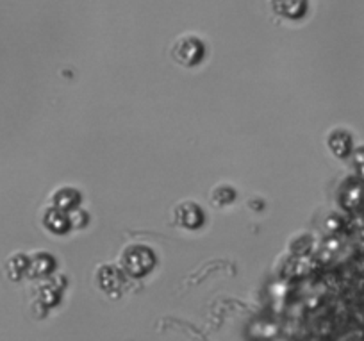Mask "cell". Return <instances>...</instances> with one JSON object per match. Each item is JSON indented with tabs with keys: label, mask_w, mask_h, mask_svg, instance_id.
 <instances>
[{
	"label": "cell",
	"mask_w": 364,
	"mask_h": 341,
	"mask_svg": "<svg viewBox=\"0 0 364 341\" xmlns=\"http://www.w3.org/2000/svg\"><path fill=\"white\" fill-rule=\"evenodd\" d=\"M171 56L181 65L193 66L204 58V43L195 36H184L175 41L173 48H171Z\"/></svg>",
	"instance_id": "1"
},
{
	"label": "cell",
	"mask_w": 364,
	"mask_h": 341,
	"mask_svg": "<svg viewBox=\"0 0 364 341\" xmlns=\"http://www.w3.org/2000/svg\"><path fill=\"white\" fill-rule=\"evenodd\" d=\"M275 15L286 20H300L309 11V0H269Z\"/></svg>",
	"instance_id": "2"
}]
</instances>
